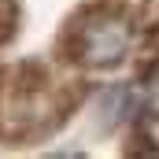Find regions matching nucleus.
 Returning a JSON list of instances; mask_svg holds the SVG:
<instances>
[{
    "label": "nucleus",
    "instance_id": "1",
    "mask_svg": "<svg viewBox=\"0 0 159 159\" xmlns=\"http://www.w3.org/2000/svg\"><path fill=\"white\" fill-rule=\"evenodd\" d=\"M122 48H126V30L115 22H104V26L89 30V37H85V52L93 63H115Z\"/></svg>",
    "mask_w": 159,
    "mask_h": 159
}]
</instances>
